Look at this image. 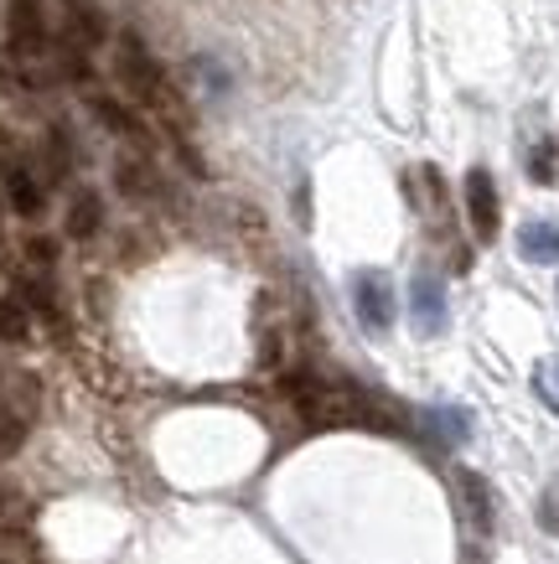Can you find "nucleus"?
I'll list each match as a JSON object with an SVG mask.
<instances>
[{
    "label": "nucleus",
    "instance_id": "ddd939ff",
    "mask_svg": "<svg viewBox=\"0 0 559 564\" xmlns=\"http://www.w3.org/2000/svg\"><path fill=\"white\" fill-rule=\"evenodd\" d=\"M534 393H539L549 410H559V358H544L534 368Z\"/></svg>",
    "mask_w": 559,
    "mask_h": 564
},
{
    "label": "nucleus",
    "instance_id": "9b49d317",
    "mask_svg": "<svg viewBox=\"0 0 559 564\" xmlns=\"http://www.w3.org/2000/svg\"><path fill=\"white\" fill-rule=\"evenodd\" d=\"M32 337V306L17 295H0V343H26Z\"/></svg>",
    "mask_w": 559,
    "mask_h": 564
},
{
    "label": "nucleus",
    "instance_id": "423d86ee",
    "mask_svg": "<svg viewBox=\"0 0 559 564\" xmlns=\"http://www.w3.org/2000/svg\"><path fill=\"white\" fill-rule=\"evenodd\" d=\"M32 414H36V383H32V378H21L17 393H11V404L0 410V462L21 451L26 430H32Z\"/></svg>",
    "mask_w": 559,
    "mask_h": 564
},
{
    "label": "nucleus",
    "instance_id": "f257e3e1",
    "mask_svg": "<svg viewBox=\"0 0 559 564\" xmlns=\"http://www.w3.org/2000/svg\"><path fill=\"white\" fill-rule=\"evenodd\" d=\"M115 78H119V88H125L136 104H146L151 115L182 124V99L171 94L166 68L151 57V47L140 42V32H119L115 36Z\"/></svg>",
    "mask_w": 559,
    "mask_h": 564
},
{
    "label": "nucleus",
    "instance_id": "f8f14e48",
    "mask_svg": "<svg viewBox=\"0 0 559 564\" xmlns=\"http://www.w3.org/2000/svg\"><path fill=\"white\" fill-rule=\"evenodd\" d=\"M424 425L436 430V441L441 445H461L466 435H472V414L466 410H430L424 414Z\"/></svg>",
    "mask_w": 559,
    "mask_h": 564
},
{
    "label": "nucleus",
    "instance_id": "0eeeda50",
    "mask_svg": "<svg viewBox=\"0 0 559 564\" xmlns=\"http://www.w3.org/2000/svg\"><path fill=\"white\" fill-rule=\"evenodd\" d=\"M6 203L17 207L21 218H42V207H47V187L32 176L26 161H6Z\"/></svg>",
    "mask_w": 559,
    "mask_h": 564
},
{
    "label": "nucleus",
    "instance_id": "20e7f679",
    "mask_svg": "<svg viewBox=\"0 0 559 564\" xmlns=\"http://www.w3.org/2000/svg\"><path fill=\"white\" fill-rule=\"evenodd\" d=\"M497 213H503V207H497L492 172H487V166H472V172H466V218H472V234L482 243L497 239V223H503Z\"/></svg>",
    "mask_w": 559,
    "mask_h": 564
},
{
    "label": "nucleus",
    "instance_id": "f03ea898",
    "mask_svg": "<svg viewBox=\"0 0 559 564\" xmlns=\"http://www.w3.org/2000/svg\"><path fill=\"white\" fill-rule=\"evenodd\" d=\"M409 322H415V332H420V337H441V332H445L451 306H445L441 274L420 270L415 280H409Z\"/></svg>",
    "mask_w": 559,
    "mask_h": 564
},
{
    "label": "nucleus",
    "instance_id": "6e6552de",
    "mask_svg": "<svg viewBox=\"0 0 559 564\" xmlns=\"http://www.w3.org/2000/svg\"><path fill=\"white\" fill-rule=\"evenodd\" d=\"M518 254L528 264H559V223L549 218H528L518 228Z\"/></svg>",
    "mask_w": 559,
    "mask_h": 564
},
{
    "label": "nucleus",
    "instance_id": "7ed1b4c3",
    "mask_svg": "<svg viewBox=\"0 0 559 564\" xmlns=\"http://www.w3.org/2000/svg\"><path fill=\"white\" fill-rule=\"evenodd\" d=\"M353 306H357V322L368 326V332H389L394 326V285L389 274L378 270H363L353 280Z\"/></svg>",
    "mask_w": 559,
    "mask_h": 564
},
{
    "label": "nucleus",
    "instance_id": "4468645a",
    "mask_svg": "<svg viewBox=\"0 0 559 564\" xmlns=\"http://www.w3.org/2000/svg\"><path fill=\"white\" fill-rule=\"evenodd\" d=\"M528 176L539 182V187H555V145L544 140L539 151H534V161H528Z\"/></svg>",
    "mask_w": 559,
    "mask_h": 564
},
{
    "label": "nucleus",
    "instance_id": "39448f33",
    "mask_svg": "<svg viewBox=\"0 0 559 564\" xmlns=\"http://www.w3.org/2000/svg\"><path fill=\"white\" fill-rule=\"evenodd\" d=\"M6 36H11V52H17V57L47 52V17H42V0H11Z\"/></svg>",
    "mask_w": 559,
    "mask_h": 564
},
{
    "label": "nucleus",
    "instance_id": "9d476101",
    "mask_svg": "<svg viewBox=\"0 0 559 564\" xmlns=\"http://www.w3.org/2000/svg\"><path fill=\"white\" fill-rule=\"evenodd\" d=\"M456 481H461V497H466V513H472V529L492 533V487L476 471H466V466L456 471Z\"/></svg>",
    "mask_w": 559,
    "mask_h": 564
},
{
    "label": "nucleus",
    "instance_id": "1a4fd4ad",
    "mask_svg": "<svg viewBox=\"0 0 559 564\" xmlns=\"http://www.w3.org/2000/svg\"><path fill=\"white\" fill-rule=\"evenodd\" d=\"M104 223V203L94 187H78L68 203V239H94Z\"/></svg>",
    "mask_w": 559,
    "mask_h": 564
},
{
    "label": "nucleus",
    "instance_id": "2eb2a0df",
    "mask_svg": "<svg viewBox=\"0 0 559 564\" xmlns=\"http://www.w3.org/2000/svg\"><path fill=\"white\" fill-rule=\"evenodd\" d=\"M539 529L544 533H559V481L539 497Z\"/></svg>",
    "mask_w": 559,
    "mask_h": 564
}]
</instances>
